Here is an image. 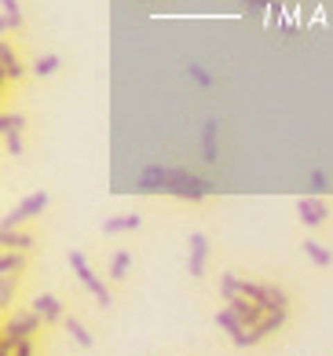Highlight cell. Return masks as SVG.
I'll return each mask as SVG.
<instances>
[{
  "mask_svg": "<svg viewBox=\"0 0 333 356\" xmlns=\"http://www.w3.org/2000/svg\"><path fill=\"white\" fill-rule=\"evenodd\" d=\"M22 125H26V118H22V114H11V111L0 114V136H4V140L22 136Z\"/></svg>",
  "mask_w": 333,
  "mask_h": 356,
  "instance_id": "cell-17",
  "label": "cell"
},
{
  "mask_svg": "<svg viewBox=\"0 0 333 356\" xmlns=\"http://www.w3.org/2000/svg\"><path fill=\"white\" fill-rule=\"evenodd\" d=\"M41 316H37L33 309L30 312H15V316H8L4 320V338H0V349H11V346H19V341H30L37 331H41Z\"/></svg>",
  "mask_w": 333,
  "mask_h": 356,
  "instance_id": "cell-1",
  "label": "cell"
},
{
  "mask_svg": "<svg viewBox=\"0 0 333 356\" xmlns=\"http://www.w3.org/2000/svg\"><path fill=\"white\" fill-rule=\"evenodd\" d=\"M216 327H220V331H223V334H228V338L234 341L238 349H249V327H246V323L234 316V309H228V305H223V309L216 312Z\"/></svg>",
  "mask_w": 333,
  "mask_h": 356,
  "instance_id": "cell-4",
  "label": "cell"
},
{
  "mask_svg": "<svg viewBox=\"0 0 333 356\" xmlns=\"http://www.w3.org/2000/svg\"><path fill=\"white\" fill-rule=\"evenodd\" d=\"M249 8H257V11H264V8H271V0H246Z\"/></svg>",
  "mask_w": 333,
  "mask_h": 356,
  "instance_id": "cell-27",
  "label": "cell"
},
{
  "mask_svg": "<svg viewBox=\"0 0 333 356\" xmlns=\"http://www.w3.org/2000/svg\"><path fill=\"white\" fill-rule=\"evenodd\" d=\"M22 265H26V257L15 254V250H4V254H0V275H19Z\"/></svg>",
  "mask_w": 333,
  "mask_h": 356,
  "instance_id": "cell-20",
  "label": "cell"
},
{
  "mask_svg": "<svg viewBox=\"0 0 333 356\" xmlns=\"http://www.w3.org/2000/svg\"><path fill=\"white\" fill-rule=\"evenodd\" d=\"M15 286H19V280L15 275H0V309H11V298H15Z\"/></svg>",
  "mask_w": 333,
  "mask_h": 356,
  "instance_id": "cell-21",
  "label": "cell"
},
{
  "mask_svg": "<svg viewBox=\"0 0 333 356\" xmlns=\"http://www.w3.org/2000/svg\"><path fill=\"white\" fill-rule=\"evenodd\" d=\"M0 4H4V11H22V8H19V0H0Z\"/></svg>",
  "mask_w": 333,
  "mask_h": 356,
  "instance_id": "cell-28",
  "label": "cell"
},
{
  "mask_svg": "<svg viewBox=\"0 0 333 356\" xmlns=\"http://www.w3.org/2000/svg\"><path fill=\"white\" fill-rule=\"evenodd\" d=\"M0 246L15 250V254H26V250L33 246V235H26V232H0Z\"/></svg>",
  "mask_w": 333,
  "mask_h": 356,
  "instance_id": "cell-15",
  "label": "cell"
},
{
  "mask_svg": "<svg viewBox=\"0 0 333 356\" xmlns=\"http://www.w3.org/2000/svg\"><path fill=\"white\" fill-rule=\"evenodd\" d=\"M205 261H209V235L205 232H191V257H187V268L194 280L205 275Z\"/></svg>",
  "mask_w": 333,
  "mask_h": 356,
  "instance_id": "cell-6",
  "label": "cell"
},
{
  "mask_svg": "<svg viewBox=\"0 0 333 356\" xmlns=\"http://www.w3.org/2000/svg\"><path fill=\"white\" fill-rule=\"evenodd\" d=\"M0 30H4V33L22 30V11H4V15H0Z\"/></svg>",
  "mask_w": 333,
  "mask_h": 356,
  "instance_id": "cell-23",
  "label": "cell"
},
{
  "mask_svg": "<svg viewBox=\"0 0 333 356\" xmlns=\"http://www.w3.org/2000/svg\"><path fill=\"white\" fill-rule=\"evenodd\" d=\"M228 309H234V316L249 327V331H253V327H260V323H264V316H268V312L257 305V301H249V298H234Z\"/></svg>",
  "mask_w": 333,
  "mask_h": 356,
  "instance_id": "cell-9",
  "label": "cell"
},
{
  "mask_svg": "<svg viewBox=\"0 0 333 356\" xmlns=\"http://www.w3.org/2000/svg\"><path fill=\"white\" fill-rule=\"evenodd\" d=\"M304 254H308V261L315 268H330L333 265V250H326L323 243H315V239H304Z\"/></svg>",
  "mask_w": 333,
  "mask_h": 356,
  "instance_id": "cell-13",
  "label": "cell"
},
{
  "mask_svg": "<svg viewBox=\"0 0 333 356\" xmlns=\"http://www.w3.org/2000/svg\"><path fill=\"white\" fill-rule=\"evenodd\" d=\"M187 77H191L194 85H202V88H212V85H216V77H212L205 67H198V63H191V67H187Z\"/></svg>",
  "mask_w": 333,
  "mask_h": 356,
  "instance_id": "cell-22",
  "label": "cell"
},
{
  "mask_svg": "<svg viewBox=\"0 0 333 356\" xmlns=\"http://www.w3.org/2000/svg\"><path fill=\"white\" fill-rule=\"evenodd\" d=\"M4 147H8V154H11V158H22V136L4 140Z\"/></svg>",
  "mask_w": 333,
  "mask_h": 356,
  "instance_id": "cell-26",
  "label": "cell"
},
{
  "mask_svg": "<svg viewBox=\"0 0 333 356\" xmlns=\"http://www.w3.org/2000/svg\"><path fill=\"white\" fill-rule=\"evenodd\" d=\"M66 331H70V338H74L81 349H92V346H96V334H92L88 327L77 320V316H66Z\"/></svg>",
  "mask_w": 333,
  "mask_h": 356,
  "instance_id": "cell-14",
  "label": "cell"
},
{
  "mask_svg": "<svg viewBox=\"0 0 333 356\" xmlns=\"http://www.w3.org/2000/svg\"><path fill=\"white\" fill-rule=\"evenodd\" d=\"M59 67H62V56H56V51H48V56H41V59H37L30 70H33L37 77H51Z\"/></svg>",
  "mask_w": 333,
  "mask_h": 356,
  "instance_id": "cell-19",
  "label": "cell"
},
{
  "mask_svg": "<svg viewBox=\"0 0 333 356\" xmlns=\"http://www.w3.org/2000/svg\"><path fill=\"white\" fill-rule=\"evenodd\" d=\"M51 206V195L48 191H33V195H26V199L11 209V213H4V220H0V232H15L22 220H30L37 213H44V209Z\"/></svg>",
  "mask_w": 333,
  "mask_h": 356,
  "instance_id": "cell-2",
  "label": "cell"
},
{
  "mask_svg": "<svg viewBox=\"0 0 333 356\" xmlns=\"http://www.w3.org/2000/svg\"><path fill=\"white\" fill-rule=\"evenodd\" d=\"M26 63L11 51V41H0V74H4V81H22L26 77Z\"/></svg>",
  "mask_w": 333,
  "mask_h": 356,
  "instance_id": "cell-7",
  "label": "cell"
},
{
  "mask_svg": "<svg viewBox=\"0 0 333 356\" xmlns=\"http://www.w3.org/2000/svg\"><path fill=\"white\" fill-rule=\"evenodd\" d=\"M220 298L228 301V305H231L234 298H242V280H238L234 272H223L220 275Z\"/></svg>",
  "mask_w": 333,
  "mask_h": 356,
  "instance_id": "cell-18",
  "label": "cell"
},
{
  "mask_svg": "<svg viewBox=\"0 0 333 356\" xmlns=\"http://www.w3.org/2000/svg\"><path fill=\"white\" fill-rule=\"evenodd\" d=\"M70 268L77 272V280H81V283H85L88 290H92V298H96V301H99L103 309H110V301H114V298H110V290H106V283L99 280L96 272H92L88 257L81 254V250H74V254H70Z\"/></svg>",
  "mask_w": 333,
  "mask_h": 356,
  "instance_id": "cell-3",
  "label": "cell"
},
{
  "mask_svg": "<svg viewBox=\"0 0 333 356\" xmlns=\"http://www.w3.org/2000/svg\"><path fill=\"white\" fill-rule=\"evenodd\" d=\"M128 268H132V254H128V250H114V257H110V280L114 283L128 280Z\"/></svg>",
  "mask_w": 333,
  "mask_h": 356,
  "instance_id": "cell-16",
  "label": "cell"
},
{
  "mask_svg": "<svg viewBox=\"0 0 333 356\" xmlns=\"http://www.w3.org/2000/svg\"><path fill=\"white\" fill-rule=\"evenodd\" d=\"M143 224L139 213H121V217H110V220H103V235H121V232H136Z\"/></svg>",
  "mask_w": 333,
  "mask_h": 356,
  "instance_id": "cell-12",
  "label": "cell"
},
{
  "mask_svg": "<svg viewBox=\"0 0 333 356\" xmlns=\"http://www.w3.org/2000/svg\"><path fill=\"white\" fill-rule=\"evenodd\" d=\"M297 217L308 224V228H318V224H326L330 206H326V199H318V195H304L297 202Z\"/></svg>",
  "mask_w": 333,
  "mask_h": 356,
  "instance_id": "cell-5",
  "label": "cell"
},
{
  "mask_svg": "<svg viewBox=\"0 0 333 356\" xmlns=\"http://www.w3.org/2000/svg\"><path fill=\"white\" fill-rule=\"evenodd\" d=\"M308 188H311V195L323 199V191H326V173H323V169H311V173H308Z\"/></svg>",
  "mask_w": 333,
  "mask_h": 356,
  "instance_id": "cell-24",
  "label": "cell"
},
{
  "mask_svg": "<svg viewBox=\"0 0 333 356\" xmlns=\"http://www.w3.org/2000/svg\"><path fill=\"white\" fill-rule=\"evenodd\" d=\"M0 356H33V338L19 341V346H11V349H0Z\"/></svg>",
  "mask_w": 333,
  "mask_h": 356,
  "instance_id": "cell-25",
  "label": "cell"
},
{
  "mask_svg": "<svg viewBox=\"0 0 333 356\" xmlns=\"http://www.w3.org/2000/svg\"><path fill=\"white\" fill-rule=\"evenodd\" d=\"M33 312L41 316L44 323H66V309L56 294H37L33 298Z\"/></svg>",
  "mask_w": 333,
  "mask_h": 356,
  "instance_id": "cell-8",
  "label": "cell"
},
{
  "mask_svg": "<svg viewBox=\"0 0 333 356\" xmlns=\"http://www.w3.org/2000/svg\"><path fill=\"white\" fill-rule=\"evenodd\" d=\"M282 327H286V312H268V316H264V323L249 331V346H260L264 338L275 334V331H282Z\"/></svg>",
  "mask_w": 333,
  "mask_h": 356,
  "instance_id": "cell-11",
  "label": "cell"
},
{
  "mask_svg": "<svg viewBox=\"0 0 333 356\" xmlns=\"http://www.w3.org/2000/svg\"><path fill=\"white\" fill-rule=\"evenodd\" d=\"M216 136H220V122H216V118H205V125H202V158H205L209 165H216V162H220Z\"/></svg>",
  "mask_w": 333,
  "mask_h": 356,
  "instance_id": "cell-10",
  "label": "cell"
}]
</instances>
